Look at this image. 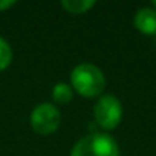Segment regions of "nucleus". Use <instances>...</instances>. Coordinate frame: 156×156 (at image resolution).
I'll use <instances>...</instances> for the list:
<instances>
[{
    "label": "nucleus",
    "instance_id": "obj_7",
    "mask_svg": "<svg viewBox=\"0 0 156 156\" xmlns=\"http://www.w3.org/2000/svg\"><path fill=\"white\" fill-rule=\"evenodd\" d=\"M73 97V90L70 84L66 83H57L54 90H52V98L57 104H67L72 101Z\"/></svg>",
    "mask_w": 156,
    "mask_h": 156
},
{
    "label": "nucleus",
    "instance_id": "obj_6",
    "mask_svg": "<svg viewBox=\"0 0 156 156\" xmlns=\"http://www.w3.org/2000/svg\"><path fill=\"white\" fill-rule=\"evenodd\" d=\"M61 6L69 14H84L95 6L94 0H63Z\"/></svg>",
    "mask_w": 156,
    "mask_h": 156
},
{
    "label": "nucleus",
    "instance_id": "obj_3",
    "mask_svg": "<svg viewBox=\"0 0 156 156\" xmlns=\"http://www.w3.org/2000/svg\"><path fill=\"white\" fill-rule=\"evenodd\" d=\"M95 122L104 130L115 129L122 118V104L115 95L101 97L94 107Z\"/></svg>",
    "mask_w": 156,
    "mask_h": 156
},
{
    "label": "nucleus",
    "instance_id": "obj_1",
    "mask_svg": "<svg viewBox=\"0 0 156 156\" xmlns=\"http://www.w3.org/2000/svg\"><path fill=\"white\" fill-rule=\"evenodd\" d=\"M70 86L81 97L94 98L103 94L106 87V78L98 66L92 63H81L73 67L70 73Z\"/></svg>",
    "mask_w": 156,
    "mask_h": 156
},
{
    "label": "nucleus",
    "instance_id": "obj_8",
    "mask_svg": "<svg viewBox=\"0 0 156 156\" xmlns=\"http://www.w3.org/2000/svg\"><path fill=\"white\" fill-rule=\"evenodd\" d=\"M12 61V49L9 43L0 37V70H5Z\"/></svg>",
    "mask_w": 156,
    "mask_h": 156
},
{
    "label": "nucleus",
    "instance_id": "obj_9",
    "mask_svg": "<svg viewBox=\"0 0 156 156\" xmlns=\"http://www.w3.org/2000/svg\"><path fill=\"white\" fill-rule=\"evenodd\" d=\"M14 5H16L14 0H0V12L6 11L8 8H11V6H14Z\"/></svg>",
    "mask_w": 156,
    "mask_h": 156
},
{
    "label": "nucleus",
    "instance_id": "obj_5",
    "mask_svg": "<svg viewBox=\"0 0 156 156\" xmlns=\"http://www.w3.org/2000/svg\"><path fill=\"white\" fill-rule=\"evenodd\" d=\"M135 26L142 34L154 35L156 34V9L141 8L135 16Z\"/></svg>",
    "mask_w": 156,
    "mask_h": 156
},
{
    "label": "nucleus",
    "instance_id": "obj_10",
    "mask_svg": "<svg viewBox=\"0 0 156 156\" xmlns=\"http://www.w3.org/2000/svg\"><path fill=\"white\" fill-rule=\"evenodd\" d=\"M153 6H154V9H156V0H154V2H153Z\"/></svg>",
    "mask_w": 156,
    "mask_h": 156
},
{
    "label": "nucleus",
    "instance_id": "obj_4",
    "mask_svg": "<svg viewBox=\"0 0 156 156\" xmlns=\"http://www.w3.org/2000/svg\"><path fill=\"white\" fill-rule=\"evenodd\" d=\"M61 122L60 110L51 103L38 104L31 113V126L38 135L54 133Z\"/></svg>",
    "mask_w": 156,
    "mask_h": 156
},
{
    "label": "nucleus",
    "instance_id": "obj_2",
    "mask_svg": "<svg viewBox=\"0 0 156 156\" xmlns=\"http://www.w3.org/2000/svg\"><path fill=\"white\" fill-rule=\"evenodd\" d=\"M70 156H119L116 141L106 133H90L78 141Z\"/></svg>",
    "mask_w": 156,
    "mask_h": 156
}]
</instances>
